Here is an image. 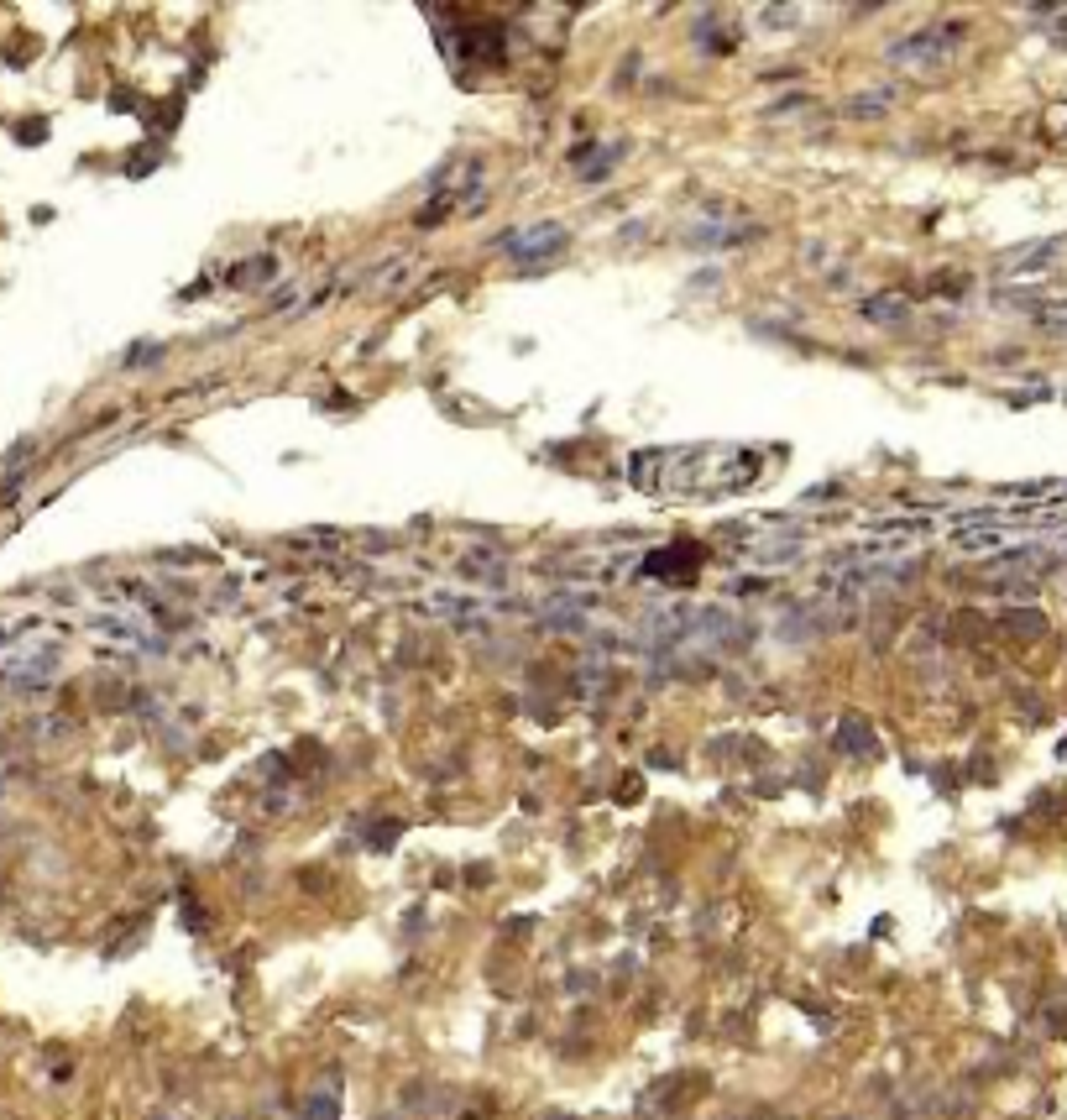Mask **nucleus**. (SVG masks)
<instances>
[{
    "mask_svg": "<svg viewBox=\"0 0 1067 1120\" xmlns=\"http://www.w3.org/2000/svg\"><path fill=\"white\" fill-rule=\"evenodd\" d=\"M649 482L639 488H665V492H706V488H738L753 476V456L743 451H722V445H675V451H639L628 461V472H649Z\"/></svg>",
    "mask_w": 1067,
    "mask_h": 1120,
    "instance_id": "nucleus-1",
    "label": "nucleus"
},
{
    "mask_svg": "<svg viewBox=\"0 0 1067 1120\" xmlns=\"http://www.w3.org/2000/svg\"><path fill=\"white\" fill-rule=\"evenodd\" d=\"M498 252L513 257V262H523V268H539V262L565 252V226H555V220H545V226H518V231L498 236Z\"/></svg>",
    "mask_w": 1067,
    "mask_h": 1120,
    "instance_id": "nucleus-2",
    "label": "nucleus"
},
{
    "mask_svg": "<svg viewBox=\"0 0 1067 1120\" xmlns=\"http://www.w3.org/2000/svg\"><path fill=\"white\" fill-rule=\"evenodd\" d=\"M963 37V26L942 22V26H926V32L905 37V42H895L889 48V63H900V69H932V63H947V53H952V42Z\"/></svg>",
    "mask_w": 1067,
    "mask_h": 1120,
    "instance_id": "nucleus-3",
    "label": "nucleus"
},
{
    "mask_svg": "<svg viewBox=\"0 0 1067 1120\" xmlns=\"http://www.w3.org/2000/svg\"><path fill=\"white\" fill-rule=\"evenodd\" d=\"M89 629H95L100 639H116V645H126V649H142V655H162V633L142 629V623L121 618V613H95V618H89Z\"/></svg>",
    "mask_w": 1067,
    "mask_h": 1120,
    "instance_id": "nucleus-4",
    "label": "nucleus"
},
{
    "mask_svg": "<svg viewBox=\"0 0 1067 1120\" xmlns=\"http://www.w3.org/2000/svg\"><path fill=\"white\" fill-rule=\"evenodd\" d=\"M858 315L869 319V325H895V319L910 315V304H905V293H869Z\"/></svg>",
    "mask_w": 1067,
    "mask_h": 1120,
    "instance_id": "nucleus-5",
    "label": "nucleus"
},
{
    "mask_svg": "<svg viewBox=\"0 0 1067 1120\" xmlns=\"http://www.w3.org/2000/svg\"><path fill=\"white\" fill-rule=\"evenodd\" d=\"M759 231H743V226H696L691 241L696 246H738V241H753Z\"/></svg>",
    "mask_w": 1067,
    "mask_h": 1120,
    "instance_id": "nucleus-6",
    "label": "nucleus"
}]
</instances>
